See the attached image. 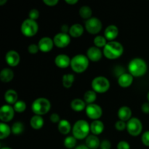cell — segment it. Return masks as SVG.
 Listing matches in <instances>:
<instances>
[{"instance_id":"cell-1","label":"cell","mask_w":149,"mask_h":149,"mask_svg":"<svg viewBox=\"0 0 149 149\" xmlns=\"http://www.w3.org/2000/svg\"><path fill=\"white\" fill-rule=\"evenodd\" d=\"M147 69L146 62L142 58H133L128 64V71L133 77H143L147 72Z\"/></svg>"},{"instance_id":"cell-2","label":"cell","mask_w":149,"mask_h":149,"mask_svg":"<svg viewBox=\"0 0 149 149\" xmlns=\"http://www.w3.org/2000/svg\"><path fill=\"white\" fill-rule=\"evenodd\" d=\"M123 52V45L116 41L109 42L103 47V55L109 60H115L119 58Z\"/></svg>"},{"instance_id":"cell-3","label":"cell","mask_w":149,"mask_h":149,"mask_svg":"<svg viewBox=\"0 0 149 149\" xmlns=\"http://www.w3.org/2000/svg\"><path fill=\"white\" fill-rule=\"evenodd\" d=\"M90 132V125L84 119H80L74 123L72 127L73 136L78 140L87 138Z\"/></svg>"},{"instance_id":"cell-4","label":"cell","mask_w":149,"mask_h":149,"mask_svg":"<svg viewBox=\"0 0 149 149\" xmlns=\"http://www.w3.org/2000/svg\"><path fill=\"white\" fill-rule=\"evenodd\" d=\"M51 109V103L46 97H39L36 98L32 103L31 110L35 115H42L46 114L49 112Z\"/></svg>"},{"instance_id":"cell-5","label":"cell","mask_w":149,"mask_h":149,"mask_svg":"<svg viewBox=\"0 0 149 149\" xmlns=\"http://www.w3.org/2000/svg\"><path fill=\"white\" fill-rule=\"evenodd\" d=\"M89 61L90 60L88 59L87 55L79 54L71 58L70 65L74 72L80 74L85 71L88 68Z\"/></svg>"},{"instance_id":"cell-6","label":"cell","mask_w":149,"mask_h":149,"mask_svg":"<svg viewBox=\"0 0 149 149\" xmlns=\"http://www.w3.org/2000/svg\"><path fill=\"white\" fill-rule=\"evenodd\" d=\"M39 30V26L36 20H31L30 18L26 19L22 23L20 26L21 33L27 37H32L34 36Z\"/></svg>"},{"instance_id":"cell-7","label":"cell","mask_w":149,"mask_h":149,"mask_svg":"<svg viewBox=\"0 0 149 149\" xmlns=\"http://www.w3.org/2000/svg\"><path fill=\"white\" fill-rule=\"evenodd\" d=\"M92 88L95 93H104L110 88V82L106 77L99 76L93 79L91 83Z\"/></svg>"},{"instance_id":"cell-8","label":"cell","mask_w":149,"mask_h":149,"mask_svg":"<svg viewBox=\"0 0 149 149\" xmlns=\"http://www.w3.org/2000/svg\"><path fill=\"white\" fill-rule=\"evenodd\" d=\"M127 130L132 136H138L143 130L141 121L136 117H132L127 123Z\"/></svg>"},{"instance_id":"cell-9","label":"cell","mask_w":149,"mask_h":149,"mask_svg":"<svg viewBox=\"0 0 149 149\" xmlns=\"http://www.w3.org/2000/svg\"><path fill=\"white\" fill-rule=\"evenodd\" d=\"M103 25L100 19L92 17L85 21V29L91 34H97L101 31Z\"/></svg>"},{"instance_id":"cell-10","label":"cell","mask_w":149,"mask_h":149,"mask_svg":"<svg viewBox=\"0 0 149 149\" xmlns=\"http://www.w3.org/2000/svg\"><path fill=\"white\" fill-rule=\"evenodd\" d=\"M85 111L87 116L90 119H93L94 121L98 120L101 117L102 114H103L102 108L99 105L95 104V103L87 105V107H86Z\"/></svg>"},{"instance_id":"cell-11","label":"cell","mask_w":149,"mask_h":149,"mask_svg":"<svg viewBox=\"0 0 149 149\" xmlns=\"http://www.w3.org/2000/svg\"><path fill=\"white\" fill-rule=\"evenodd\" d=\"M15 110L13 106L10 105H3L0 109V119L3 122H10L15 115Z\"/></svg>"},{"instance_id":"cell-12","label":"cell","mask_w":149,"mask_h":149,"mask_svg":"<svg viewBox=\"0 0 149 149\" xmlns=\"http://www.w3.org/2000/svg\"><path fill=\"white\" fill-rule=\"evenodd\" d=\"M54 44L56 47L59 48H64L68 46L71 42L70 35L65 33H58L55 35L53 38Z\"/></svg>"},{"instance_id":"cell-13","label":"cell","mask_w":149,"mask_h":149,"mask_svg":"<svg viewBox=\"0 0 149 149\" xmlns=\"http://www.w3.org/2000/svg\"><path fill=\"white\" fill-rule=\"evenodd\" d=\"M5 61L10 66L15 67L19 64L20 57L18 52L15 50H10L6 53Z\"/></svg>"},{"instance_id":"cell-14","label":"cell","mask_w":149,"mask_h":149,"mask_svg":"<svg viewBox=\"0 0 149 149\" xmlns=\"http://www.w3.org/2000/svg\"><path fill=\"white\" fill-rule=\"evenodd\" d=\"M54 45H55V44H54L53 39H51L50 37H48V36L42 37L38 43L39 50L43 52H48L52 50Z\"/></svg>"},{"instance_id":"cell-15","label":"cell","mask_w":149,"mask_h":149,"mask_svg":"<svg viewBox=\"0 0 149 149\" xmlns=\"http://www.w3.org/2000/svg\"><path fill=\"white\" fill-rule=\"evenodd\" d=\"M103 53L100 50V48L97 47H90L87 50V57L90 61H93V62H97L101 60L103 57Z\"/></svg>"},{"instance_id":"cell-16","label":"cell","mask_w":149,"mask_h":149,"mask_svg":"<svg viewBox=\"0 0 149 149\" xmlns=\"http://www.w3.org/2000/svg\"><path fill=\"white\" fill-rule=\"evenodd\" d=\"M71 58L65 54H60L55 58V63L58 67L61 68H67L71 65Z\"/></svg>"},{"instance_id":"cell-17","label":"cell","mask_w":149,"mask_h":149,"mask_svg":"<svg viewBox=\"0 0 149 149\" xmlns=\"http://www.w3.org/2000/svg\"><path fill=\"white\" fill-rule=\"evenodd\" d=\"M118 34H119V29L115 25H109L105 29L104 36L109 42L114 40L117 37Z\"/></svg>"},{"instance_id":"cell-18","label":"cell","mask_w":149,"mask_h":149,"mask_svg":"<svg viewBox=\"0 0 149 149\" xmlns=\"http://www.w3.org/2000/svg\"><path fill=\"white\" fill-rule=\"evenodd\" d=\"M133 78L134 77L130 73H125L118 78V83L120 87L126 88L132 84Z\"/></svg>"},{"instance_id":"cell-19","label":"cell","mask_w":149,"mask_h":149,"mask_svg":"<svg viewBox=\"0 0 149 149\" xmlns=\"http://www.w3.org/2000/svg\"><path fill=\"white\" fill-rule=\"evenodd\" d=\"M117 114L119 120L126 122V121H129L132 118L131 117L132 116V110L128 106H122L118 111Z\"/></svg>"},{"instance_id":"cell-20","label":"cell","mask_w":149,"mask_h":149,"mask_svg":"<svg viewBox=\"0 0 149 149\" xmlns=\"http://www.w3.org/2000/svg\"><path fill=\"white\" fill-rule=\"evenodd\" d=\"M85 145L90 149H97L100 145V141L97 135H90L85 140Z\"/></svg>"},{"instance_id":"cell-21","label":"cell","mask_w":149,"mask_h":149,"mask_svg":"<svg viewBox=\"0 0 149 149\" xmlns=\"http://www.w3.org/2000/svg\"><path fill=\"white\" fill-rule=\"evenodd\" d=\"M104 130V125L101 121L95 120L90 125V132L95 135L101 134Z\"/></svg>"},{"instance_id":"cell-22","label":"cell","mask_w":149,"mask_h":149,"mask_svg":"<svg viewBox=\"0 0 149 149\" xmlns=\"http://www.w3.org/2000/svg\"><path fill=\"white\" fill-rule=\"evenodd\" d=\"M4 100L9 105H14L18 100V95L14 90H8L4 93Z\"/></svg>"},{"instance_id":"cell-23","label":"cell","mask_w":149,"mask_h":149,"mask_svg":"<svg viewBox=\"0 0 149 149\" xmlns=\"http://www.w3.org/2000/svg\"><path fill=\"white\" fill-rule=\"evenodd\" d=\"M14 78V72L9 68H4L0 72V79L2 82H10Z\"/></svg>"},{"instance_id":"cell-24","label":"cell","mask_w":149,"mask_h":149,"mask_svg":"<svg viewBox=\"0 0 149 149\" xmlns=\"http://www.w3.org/2000/svg\"><path fill=\"white\" fill-rule=\"evenodd\" d=\"M84 33V27L79 23H75L70 27L69 35L74 38L80 37Z\"/></svg>"},{"instance_id":"cell-25","label":"cell","mask_w":149,"mask_h":149,"mask_svg":"<svg viewBox=\"0 0 149 149\" xmlns=\"http://www.w3.org/2000/svg\"><path fill=\"white\" fill-rule=\"evenodd\" d=\"M71 107L74 111L80 112L82 111L84 109H86V103L84 100L80 98H75L71 101Z\"/></svg>"},{"instance_id":"cell-26","label":"cell","mask_w":149,"mask_h":149,"mask_svg":"<svg viewBox=\"0 0 149 149\" xmlns=\"http://www.w3.org/2000/svg\"><path fill=\"white\" fill-rule=\"evenodd\" d=\"M58 129L62 135H68L71 130V124L66 119H62L58 123Z\"/></svg>"},{"instance_id":"cell-27","label":"cell","mask_w":149,"mask_h":149,"mask_svg":"<svg viewBox=\"0 0 149 149\" xmlns=\"http://www.w3.org/2000/svg\"><path fill=\"white\" fill-rule=\"evenodd\" d=\"M31 126L34 130H40L44 125V119L42 116L34 115L31 117L30 120Z\"/></svg>"},{"instance_id":"cell-28","label":"cell","mask_w":149,"mask_h":149,"mask_svg":"<svg viewBox=\"0 0 149 149\" xmlns=\"http://www.w3.org/2000/svg\"><path fill=\"white\" fill-rule=\"evenodd\" d=\"M74 79H75V77H74V74H64L62 77L63 86L66 89L71 88V86L73 85V83H74Z\"/></svg>"},{"instance_id":"cell-29","label":"cell","mask_w":149,"mask_h":149,"mask_svg":"<svg viewBox=\"0 0 149 149\" xmlns=\"http://www.w3.org/2000/svg\"><path fill=\"white\" fill-rule=\"evenodd\" d=\"M79 13L80 17H82L83 19H85V20H88V19L91 18L92 15H93V10L90 8L89 6L87 5H84L82 7H80L79 11Z\"/></svg>"},{"instance_id":"cell-30","label":"cell","mask_w":149,"mask_h":149,"mask_svg":"<svg viewBox=\"0 0 149 149\" xmlns=\"http://www.w3.org/2000/svg\"><path fill=\"white\" fill-rule=\"evenodd\" d=\"M11 132L12 130L8 125L4 122H1L0 124V139L3 140L7 138L10 135Z\"/></svg>"},{"instance_id":"cell-31","label":"cell","mask_w":149,"mask_h":149,"mask_svg":"<svg viewBox=\"0 0 149 149\" xmlns=\"http://www.w3.org/2000/svg\"><path fill=\"white\" fill-rule=\"evenodd\" d=\"M97 98V94L94 90H88L84 95V100L85 103L92 104L94 103Z\"/></svg>"},{"instance_id":"cell-32","label":"cell","mask_w":149,"mask_h":149,"mask_svg":"<svg viewBox=\"0 0 149 149\" xmlns=\"http://www.w3.org/2000/svg\"><path fill=\"white\" fill-rule=\"evenodd\" d=\"M11 130L14 135H20L24 130V125L21 122H15L12 125Z\"/></svg>"},{"instance_id":"cell-33","label":"cell","mask_w":149,"mask_h":149,"mask_svg":"<svg viewBox=\"0 0 149 149\" xmlns=\"http://www.w3.org/2000/svg\"><path fill=\"white\" fill-rule=\"evenodd\" d=\"M93 42H94L95 46L98 48L104 47L106 45V44L108 43L107 39H106V37L103 36H100V35L96 36L94 38V41Z\"/></svg>"},{"instance_id":"cell-34","label":"cell","mask_w":149,"mask_h":149,"mask_svg":"<svg viewBox=\"0 0 149 149\" xmlns=\"http://www.w3.org/2000/svg\"><path fill=\"white\" fill-rule=\"evenodd\" d=\"M13 109L17 113H23L26 109V103L23 100H17L14 105H13Z\"/></svg>"},{"instance_id":"cell-35","label":"cell","mask_w":149,"mask_h":149,"mask_svg":"<svg viewBox=\"0 0 149 149\" xmlns=\"http://www.w3.org/2000/svg\"><path fill=\"white\" fill-rule=\"evenodd\" d=\"M77 139L74 136H68L64 140V146L67 148H73L76 146Z\"/></svg>"},{"instance_id":"cell-36","label":"cell","mask_w":149,"mask_h":149,"mask_svg":"<svg viewBox=\"0 0 149 149\" xmlns=\"http://www.w3.org/2000/svg\"><path fill=\"white\" fill-rule=\"evenodd\" d=\"M29 18L31 19V20H37L39 17V10H36V9H32V10H31L29 13Z\"/></svg>"},{"instance_id":"cell-37","label":"cell","mask_w":149,"mask_h":149,"mask_svg":"<svg viewBox=\"0 0 149 149\" xmlns=\"http://www.w3.org/2000/svg\"><path fill=\"white\" fill-rule=\"evenodd\" d=\"M115 128L119 131H123L127 129V124L124 121L119 120L115 123Z\"/></svg>"},{"instance_id":"cell-38","label":"cell","mask_w":149,"mask_h":149,"mask_svg":"<svg viewBox=\"0 0 149 149\" xmlns=\"http://www.w3.org/2000/svg\"><path fill=\"white\" fill-rule=\"evenodd\" d=\"M28 51L30 54H32V55H34V54H36L39 51V47L38 46V45H36V44H31V45H29L28 47Z\"/></svg>"},{"instance_id":"cell-39","label":"cell","mask_w":149,"mask_h":149,"mask_svg":"<svg viewBox=\"0 0 149 149\" xmlns=\"http://www.w3.org/2000/svg\"><path fill=\"white\" fill-rule=\"evenodd\" d=\"M141 140H142L143 143L146 146L149 147V130L146 131V132L143 134L142 137H141Z\"/></svg>"},{"instance_id":"cell-40","label":"cell","mask_w":149,"mask_h":149,"mask_svg":"<svg viewBox=\"0 0 149 149\" xmlns=\"http://www.w3.org/2000/svg\"><path fill=\"white\" fill-rule=\"evenodd\" d=\"M100 149H111V143L108 140H103L102 142H100Z\"/></svg>"},{"instance_id":"cell-41","label":"cell","mask_w":149,"mask_h":149,"mask_svg":"<svg viewBox=\"0 0 149 149\" xmlns=\"http://www.w3.org/2000/svg\"><path fill=\"white\" fill-rule=\"evenodd\" d=\"M117 149H130V146L127 141H122L118 143Z\"/></svg>"},{"instance_id":"cell-42","label":"cell","mask_w":149,"mask_h":149,"mask_svg":"<svg viewBox=\"0 0 149 149\" xmlns=\"http://www.w3.org/2000/svg\"><path fill=\"white\" fill-rule=\"evenodd\" d=\"M51 122L52 123H59L61 119H60V116L56 113H53L50 115V117H49Z\"/></svg>"},{"instance_id":"cell-43","label":"cell","mask_w":149,"mask_h":149,"mask_svg":"<svg viewBox=\"0 0 149 149\" xmlns=\"http://www.w3.org/2000/svg\"><path fill=\"white\" fill-rule=\"evenodd\" d=\"M125 68H122L121 66H116V68L114 70V74L115 75H116V77L119 78L121 75H122L123 74H125Z\"/></svg>"},{"instance_id":"cell-44","label":"cell","mask_w":149,"mask_h":149,"mask_svg":"<svg viewBox=\"0 0 149 149\" xmlns=\"http://www.w3.org/2000/svg\"><path fill=\"white\" fill-rule=\"evenodd\" d=\"M43 2L49 7H53V6L56 5L59 1L58 0H44Z\"/></svg>"},{"instance_id":"cell-45","label":"cell","mask_w":149,"mask_h":149,"mask_svg":"<svg viewBox=\"0 0 149 149\" xmlns=\"http://www.w3.org/2000/svg\"><path fill=\"white\" fill-rule=\"evenodd\" d=\"M141 110L144 113H149V102L148 103H144L141 106Z\"/></svg>"},{"instance_id":"cell-46","label":"cell","mask_w":149,"mask_h":149,"mask_svg":"<svg viewBox=\"0 0 149 149\" xmlns=\"http://www.w3.org/2000/svg\"><path fill=\"white\" fill-rule=\"evenodd\" d=\"M69 29L70 28L68 27V26L67 24H64L61 26V32L62 33H68V32L69 33Z\"/></svg>"},{"instance_id":"cell-47","label":"cell","mask_w":149,"mask_h":149,"mask_svg":"<svg viewBox=\"0 0 149 149\" xmlns=\"http://www.w3.org/2000/svg\"><path fill=\"white\" fill-rule=\"evenodd\" d=\"M75 149H90L86 145H79L76 147Z\"/></svg>"},{"instance_id":"cell-48","label":"cell","mask_w":149,"mask_h":149,"mask_svg":"<svg viewBox=\"0 0 149 149\" xmlns=\"http://www.w3.org/2000/svg\"><path fill=\"white\" fill-rule=\"evenodd\" d=\"M65 2L69 4H74L78 2V0H65Z\"/></svg>"},{"instance_id":"cell-49","label":"cell","mask_w":149,"mask_h":149,"mask_svg":"<svg viewBox=\"0 0 149 149\" xmlns=\"http://www.w3.org/2000/svg\"><path fill=\"white\" fill-rule=\"evenodd\" d=\"M6 2H7V0H0V5H3Z\"/></svg>"},{"instance_id":"cell-50","label":"cell","mask_w":149,"mask_h":149,"mask_svg":"<svg viewBox=\"0 0 149 149\" xmlns=\"http://www.w3.org/2000/svg\"><path fill=\"white\" fill-rule=\"evenodd\" d=\"M1 149H12L11 148H9V147H3Z\"/></svg>"},{"instance_id":"cell-51","label":"cell","mask_w":149,"mask_h":149,"mask_svg":"<svg viewBox=\"0 0 149 149\" xmlns=\"http://www.w3.org/2000/svg\"><path fill=\"white\" fill-rule=\"evenodd\" d=\"M147 99H148V100L149 102V92L148 93V94H147Z\"/></svg>"}]
</instances>
